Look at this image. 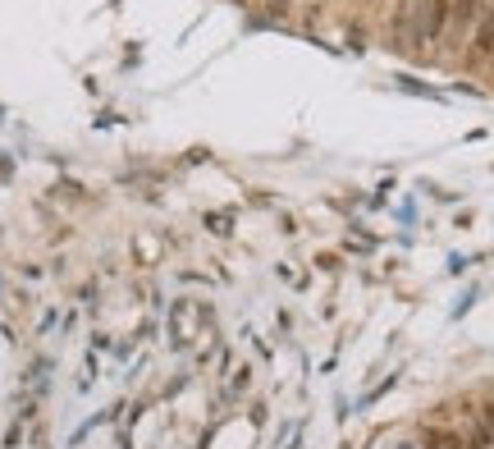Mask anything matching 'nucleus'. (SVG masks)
<instances>
[{
	"label": "nucleus",
	"instance_id": "20e7f679",
	"mask_svg": "<svg viewBox=\"0 0 494 449\" xmlns=\"http://www.w3.org/2000/svg\"><path fill=\"white\" fill-rule=\"evenodd\" d=\"M481 19V0H453V19H449V28L467 33V23H476Z\"/></svg>",
	"mask_w": 494,
	"mask_h": 449
},
{
	"label": "nucleus",
	"instance_id": "f03ea898",
	"mask_svg": "<svg viewBox=\"0 0 494 449\" xmlns=\"http://www.w3.org/2000/svg\"><path fill=\"white\" fill-rule=\"evenodd\" d=\"M472 65H485L494 60V5L476 19V33H472V56H467Z\"/></svg>",
	"mask_w": 494,
	"mask_h": 449
},
{
	"label": "nucleus",
	"instance_id": "f257e3e1",
	"mask_svg": "<svg viewBox=\"0 0 494 449\" xmlns=\"http://www.w3.org/2000/svg\"><path fill=\"white\" fill-rule=\"evenodd\" d=\"M453 0H417V28H412V46H435L449 33Z\"/></svg>",
	"mask_w": 494,
	"mask_h": 449
},
{
	"label": "nucleus",
	"instance_id": "39448f33",
	"mask_svg": "<svg viewBox=\"0 0 494 449\" xmlns=\"http://www.w3.org/2000/svg\"><path fill=\"white\" fill-rule=\"evenodd\" d=\"M403 449H417V445H403Z\"/></svg>",
	"mask_w": 494,
	"mask_h": 449
},
{
	"label": "nucleus",
	"instance_id": "7ed1b4c3",
	"mask_svg": "<svg viewBox=\"0 0 494 449\" xmlns=\"http://www.w3.org/2000/svg\"><path fill=\"white\" fill-rule=\"evenodd\" d=\"M417 449H467V440H462V431H453V427H426L421 431V445Z\"/></svg>",
	"mask_w": 494,
	"mask_h": 449
}]
</instances>
